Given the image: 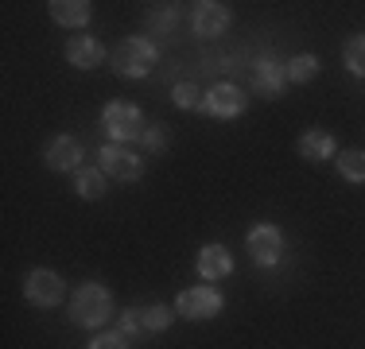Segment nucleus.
<instances>
[{"mask_svg":"<svg viewBox=\"0 0 365 349\" xmlns=\"http://www.w3.org/2000/svg\"><path fill=\"white\" fill-rule=\"evenodd\" d=\"M101 160V171H106V179H117V182H136L144 174V163L140 155H133L125 144H106L98 152Z\"/></svg>","mask_w":365,"mask_h":349,"instance_id":"7","label":"nucleus"},{"mask_svg":"<svg viewBox=\"0 0 365 349\" xmlns=\"http://www.w3.org/2000/svg\"><path fill=\"white\" fill-rule=\"evenodd\" d=\"M43 160H47L51 171H82L78 167L82 163V144L74 136H55L47 144V152H43Z\"/></svg>","mask_w":365,"mask_h":349,"instance_id":"10","label":"nucleus"},{"mask_svg":"<svg viewBox=\"0 0 365 349\" xmlns=\"http://www.w3.org/2000/svg\"><path fill=\"white\" fill-rule=\"evenodd\" d=\"M109 314H113V299H109V291L101 283H82L74 291V299H71L74 326L98 330V326H106V322H109Z\"/></svg>","mask_w":365,"mask_h":349,"instance_id":"1","label":"nucleus"},{"mask_svg":"<svg viewBox=\"0 0 365 349\" xmlns=\"http://www.w3.org/2000/svg\"><path fill=\"white\" fill-rule=\"evenodd\" d=\"M245 249H249V256H253L257 268H272V264H280V256H284V237H280V229H276V225L260 222V225L249 229Z\"/></svg>","mask_w":365,"mask_h":349,"instance_id":"6","label":"nucleus"},{"mask_svg":"<svg viewBox=\"0 0 365 349\" xmlns=\"http://www.w3.org/2000/svg\"><path fill=\"white\" fill-rule=\"evenodd\" d=\"M342 58H346V70L354 78H365V35H350L342 47Z\"/></svg>","mask_w":365,"mask_h":349,"instance_id":"18","label":"nucleus"},{"mask_svg":"<svg viewBox=\"0 0 365 349\" xmlns=\"http://www.w3.org/2000/svg\"><path fill=\"white\" fill-rule=\"evenodd\" d=\"M222 307H225V299L218 287H187L175 303V314L187 322H210L222 314Z\"/></svg>","mask_w":365,"mask_h":349,"instance_id":"4","label":"nucleus"},{"mask_svg":"<svg viewBox=\"0 0 365 349\" xmlns=\"http://www.w3.org/2000/svg\"><path fill=\"white\" fill-rule=\"evenodd\" d=\"M51 20L63 28H86L90 24V4L86 0H51Z\"/></svg>","mask_w":365,"mask_h":349,"instance_id":"15","label":"nucleus"},{"mask_svg":"<svg viewBox=\"0 0 365 349\" xmlns=\"http://www.w3.org/2000/svg\"><path fill=\"white\" fill-rule=\"evenodd\" d=\"M155 58H160V51H155L152 39H140V35H133V39H120L117 51H113V70H117L120 78H144L152 74Z\"/></svg>","mask_w":365,"mask_h":349,"instance_id":"2","label":"nucleus"},{"mask_svg":"<svg viewBox=\"0 0 365 349\" xmlns=\"http://www.w3.org/2000/svg\"><path fill=\"white\" fill-rule=\"evenodd\" d=\"M74 190L86 198V202H98V198L106 194V171H101V167H82V171H74Z\"/></svg>","mask_w":365,"mask_h":349,"instance_id":"16","label":"nucleus"},{"mask_svg":"<svg viewBox=\"0 0 365 349\" xmlns=\"http://www.w3.org/2000/svg\"><path fill=\"white\" fill-rule=\"evenodd\" d=\"M233 272V256L225 244H202L198 249V276L206 279V283H214V279H225Z\"/></svg>","mask_w":365,"mask_h":349,"instance_id":"11","label":"nucleus"},{"mask_svg":"<svg viewBox=\"0 0 365 349\" xmlns=\"http://www.w3.org/2000/svg\"><path fill=\"white\" fill-rule=\"evenodd\" d=\"M101 58H106V51H101L98 39H90V35H74V39H66V63L71 66L93 70V66H101Z\"/></svg>","mask_w":365,"mask_h":349,"instance_id":"12","label":"nucleus"},{"mask_svg":"<svg viewBox=\"0 0 365 349\" xmlns=\"http://www.w3.org/2000/svg\"><path fill=\"white\" fill-rule=\"evenodd\" d=\"M338 174H342L346 182H365V152L361 147L338 152Z\"/></svg>","mask_w":365,"mask_h":349,"instance_id":"17","label":"nucleus"},{"mask_svg":"<svg viewBox=\"0 0 365 349\" xmlns=\"http://www.w3.org/2000/svg\"><path fill=\"white\" fill-rule=\"evenodd\" d=\"M171 322H175V307H163V303L144 307V326H148V334H160V330L171 326Z\"/></svg>","mask_w":365,"mask_h":349,"instance_id":"20","label":"nucleus"},{"mask_svg":"<svg viewBox=\"0 0 365 349\" xmlns=\"http://www.w3.org/2000/svg\"><path fill=\"white\" fill-rule=\"evenodd\" d=\"M101 125L113 136V144H128V140H140L144 136V113L136 109L133 101H109L101 109Z\"/></svg>","mask_w":365,"mask_h":349,"instance_id":"3","label":"nucleus"},{"mask_svg":"<svg viewBox=\"0 0 365 349\" xmlns=\"http://www.w3.org/2000/svg\"><path fill=\"white\" fill-rule=\"evenodd\" d=\"M202 113H210V117H222V120H233L245 113V98H241L237 85L230 82H218L206 90V101H202Z\"/></svg>","mask_w":365,"mask_h":349,"instance_id":"8","label":"nucleus"},{"mask_svg":"<svg viewBox=\"0 0 365 349\" xmlns=\"http://www.w3.org/2000/svg\"><path fill=\"white\" fill-rule=\"evenodd\" d=\"M284 70H288V82H315L319 78V58L315 55H295Z\"/></svg>","mask_w":365,"mask_h":349,"instance_id":"19","label":"nucleus"},{"mask_svg":"<svg viewBox=\"0 0 365 349\" xmlns=\"http://www.w3.org/2000/svg\"><path fill=\"white\" fill-rule=\"evenodd\" d=\"M171 101H175L179 109H202V101H206V90H198L195 82H179L175 90H171Z\"/></svg>","mask_w":365,"mask_h":349,"instance_id":"21","label":"nucleus"},{"mask_svg":"<svg viewBox=\"0 0 365 349\" xmlns=\"http://www.w3.org/2000/svg\"><path fill=\"white\" fill-rule=\"evenodd\" d=\"M120 334H125V338H140V334H148V326H144V311L128 307L125 314H120Z\"/></svg>","mask_w":365,"mask_h":349,"instance_id":"22","label":"nucleus"},{"mask_svg":"<svg viewBox=\"0 0 365 349\" xmlns=\"http://www.w3.org/2000/svg\"><path fill=\"white\" fill-rule=\"evenodd\" d=\"M66 295V283L58 272H51V268H36V272H28V279H24V299L31 303V307H58Z\"/></svg>","mask_w":365,"mask_h":349,"instance_id":"5","label":"nucleus"},{"mask_svg":"<svg viewBox=\"0 0 365 349\" xmlns=\"http://www.w3.org/2000/svg\"><path fill=\"white\" fill-rule=\"evenodd\" d=\"M86 349H128V338L117 334V330H106V334H98Z\"/></svg>","mask_w":365,"mask_h":349,"instance_id":"23","label":"nucleus"},{"mask_svg":"<svg viewBox=\"0 0 365 349\" xmlns=\"http://www.w3.org/2000/svg\"><path fill=\"white\" fill-rule=\"evenodd\" d=\"M299 155L307 163H327L334 160V136L323 132V128H311V132L299 136Z\"/></svg>","mask_w":365,"mask_h":349,"instance_id":"14","label":"nucleus"},{"mask_svg":"<svg viewBox=\"0 0 365 349\" xmlns=\"http://www.w3.org/2000/svg\"><path fill=\"white\" fill-rule=\"evenodd\" d=\"M190 28L202 35V39H218V35L230 28V8L218 4V0H202V4H195Z\"/></svg>","mask_w":365,"mask_h":349,"instance_id":"9","label":"nucleus"},{"mask_svg":"<svg viewBox=\"0 0 365 349\" xmlns=\"http://www.w3.org/2000/svg\"><path fill=\"white\" fill-rule=\"evenodd\" d=\"M284 82H288V70L276 66L272 58H260V63L253 66V85H257V93H264V98H280Z\"/></svg>","mask_w":365,"mask_h":349,"instance_id":"13","label":"nucleus"},{"mask_svg":"<svg viewBox=\"0 0 365 349\" xmlns=\"http://www.w3.org/2000/svg\"><path fill=\"white\" fill-rule=\"evenodd\" d=\"M163 132H168L163 125H152V128L144 132V144L152 147V152H163V144H168V136H163Z\"/></svg>","mask_w":365,"mask_h":349,"instance_id":"24","label":"nucleus"}]
</instances>
